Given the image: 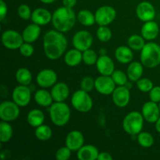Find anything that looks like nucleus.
I'll list each match as a JSON object with an SVG mask.
<instances>
[{"label": "nucleus", "mask_w": 160, "mask_h": 160, "mask_svg": "<svg viewBox=\"0 0 160 160\" xmlns=\"http://www.w3.org/2000/svg\"><path fill=\"white\" fill-rule=\"evenodd\" d=\"M96 35L102 42H108L112 37V33L107 26H99L97 29Z\"/></svg>", "instance_id": "c9c22d12"}, {"label": "nucleus", "mask_w": 160, "mask_h": 160, "mask_svg": "<svg viewBox=\"0 0 160 160\" xmlns=\"http://www.w3.org/2000/svg\"><path fill=\"white\" fill-rule=\"evenodd\" d=\"M50 118L53 124L57 127H64L70 119V109L64 102H55L49 109Z\"/></svg>", "instance_id": "20e7f679"}, {"label": "nucleus", "mask_w": 160, "mask_h": 160, "mask_svg": "<svg viewBox=\"0 0 160 160\" xmlns=\"http://www.w3.org/2000/svg\"><path fill=\"white\" fill-rule=\"evenodd\" d=\"M128 46L134 51H142V48H144L145 43V39L141 35L138 34H133L130 36L128 40Z\"/></svg>", "instance_id": "473e14b6"}, {"label": "nucleus", "mask_w": 160, "mask_h": 160, "mask_svg": "<svg viewBox=\"0 0 160 160\" xmlns=\"http://www.w3.org/2000/svg\"><path fill=\"white\" fill-rule=\"evenodd\" d=\"M24 42L22 34L14 30H6L2 34V43L9 50L19 49Z\"/></svg>", "instance_id": "0eeeda50"}, {"label": "nucleus", "mask_w": 160, "mask_h": 160, "mask_svg": "<svg viewBox=\"0 0 160 160\" xmlns=\"http://www.w3.org/2000/svg\"><path fill=\"white\" fill-rule=\"evenodd\" d=\"M12 101L20 107H25L30 103L31 99V91L27 85L17 86L12 91Z\"/></svg>", "instance_id": "9b49d317"}, {"label": "nucleus", "mask_w": 160, "mask_h": 160, "mask_svg": "<svg viewBox=\"0 0 160 160\" xmlns=\"http://www.w3.org/2000/svg\"><path fill=\"white\" fill-rule=\"evenodd\" d=\"M39 1L44 4H52V3L55 2L56 0H39Z\"/></svg>", "instance_id": "09e8293b"}, {"label": "nucleus", "mask_w": 160, "mask_h": 160, "mask_svg": "<svg viewBox=\"0 0 160 160\" xmlns=\"http://www.w3.org/2000/svg\"><path fill=\"white\" fill-rule=\"evenodd\" d=\"M144 72V66L142 62L134 61L130 62L127 70L128 79L131 81L137 82L140 78H142Z\"/></svg>", "instance_id": "393cba45"}, {"label": "nucleus", "mask_w": 160, "mask_h": 160, "mask_svg": "<svg viewBox=\"0 0 160 160\" xmlns=\"http://www.w3.org/2000/svg\"><path fill=\"white\" fill-rule=\"evenodd\" d=\"M71 104L77 111L85 113L92 110L93 107V100L88 92L80 89L76 91L72 95Z\"/></svg>", "instance_id": "423d86ee"}, {"label": "nucleus", "mask_w": 160, "mask_h": 160, "mask_svg": "<svg viewBox=\"0 0 160 160\" xmlns=\"http://www.w3.org/2000/svg\"><path fill=\"white\" fill-rule=\"evenodd\" d=\"M95 17V21L98 26H108L117 17V11L112 6H103L97 9Z\"/></svg>", "instance_id": "1a4fd4ad"}, {"label": "nucleus", "mask_w": 160, "mask_h": 160, "mask_svg": "<svg viewBox=\"0 0 160 160\" xmlns=\"http://www.w3.org/2000/svg\"><path fill=\"white\" fill-rule=\"evenodd\" d=\"M156 131H157V132L160 134V117L158 119L157 121L156 122Z\"/></svg>", "instance_id": "de8ad7c7"}, {"label": "nucleus", "mask_w": 160, "mask_h": 160, "mask_svg": "<svg viewBox=\"0 0 160 160\" xmlns=\"http://www.w3.org/2000/svg\"><path fill=\"white\" fill-rule=\"evenodd\" d=\"M96 68L101 75L111 76L115 70V64L107 55H101L96 62Z\"/></svg>", "instance_id": "a211bd4d"}, {"label": "nucleus", "mask_w": 160, "mask_h": 160, "mask_svg": "<svg viewBox=\"0 0 160 160\" xmlns=\"http://www.w3.org/2000/svg\"><path fill=\"white\" fill-rule=\"evenodd\" d=\"M52 14L45 8H37L32 11L31 20L39 26H45L52 21Z\"/></svg>", "instance_id": "6ab92c4d"}, {"label": "nucleus", "mask_w": 160, "mask_h": 160, "mask_svg": "<svg viewBox=\"0 0 160 160\" xmlns=\"http://www.w3.org/2000/svg\"><path fill=\"white\" fill-rule=\"evenodd\" d=\"M150 100L154 102L159 103L160 102V86H154L149 92Z\"/></svg>", "instance_id": "37998d69"}, {"label": "nucleus", "mask_w": 160, "mask_h": 160, "mask_svg": "<svg viewBox=\"0 0 160 160\" xmlns=\"http://www.w3.org/2000/svg\"><path fill=\"white\" fill-rule=\"evenodd\" d=\"M17 13L21 19L24 20H28L31 19L32 12L28 5L21 4L17 9Z\"/></svg>", "instance_id": "ea45409f"}, {"label": "nucleus", "mask_w": 160, "mask_h": 160, "mask_svg": "<svg viewBox=\"0 0 160 160\" xmlns=\"http://www.w3.org/2000/svg\"><path fill=\"white\" fill-rule=\"evenodd\" d=\"M13 130L9 122L2 121L0 123V140L2 143L9 142L12 138Z\"/></svg>", "instance_id": "7c9ffc66"}, {"label": "nucleus", "mask_w": 160, "mask_h": 160, "mask_svg": "<svg viewBox=\"0 0 160 160\" xmlns=\"http://www.w3.org/2000/svg\"><path fill=\"white\" fill-rule=\"evenodd\" d=\"M15 78L17 83H19V84H21V85L28 86L29 84H31L33 80V77L31 71L28 69L24 68V67H22V68L18 69L17 70Z\"/></svg>", "instance_id": "c756f323"}, {"label": "nucleus", "mask_w": 160, "mask_h": 160, "mask_svg": "<svg viewBox=\"0 0 160 160\" xmlns=\"http://www.w3.org/2000/svg\"><path fill=\"white\" fill-rule=\"evenodd\" d=\"M72 43L75 48L84 52L91 48L93 44V36L88 31H79L73 36Z\"/></svg>", "instance_id": "9d476101"}, {"label": "nucleus", "mask_w": 160, "mask_h": 160, "mask_svg": "<svg viewBox=\"0 0 160 160\" xmlns=\"http://www.w3.org/2000/svg\"><path fill=\"white\" fill-rule=\"evenodd\" d=\"M98 154L99 152L95 145H84L77 152V157L79 160H96Z\"/></svg>", "instance_id": "4be33fe9"}, {"label": "nucleus", "mask_w": 160, "mask_h": 160, "mask_svg": "<svg viewBox=\"0 0 160 160\" xmlns=\"http://www.w3.org/2000/svg\"><path fill=\"white\" fill-rule=\"evenodd\" d=\"M142 114L145 120L150 123H156L160 117V110L158 103L148 101L143 105Z\"/></svg>", "instance_id": "dca6fc26"}, {"label": "nucleus", "mask_w": 160, "mask_h": 160, "mask_svg": "<svg viewBox=\"0 0 160 160\" xmlns=\"http://www.w3.org/2000/svg\"><path fill=\"white\" fill-rule=\"evenodd\" d=\"M34 98L36 103L42 107H50L54 101L51 92H48L45 88L38 90L34 94Z\"/></svg>", "instance_id": "a878e982"}, {"label": "nucleus", "mask_w": 160, "mask_h": 160, "mask_svg": "<svg viewBox=\"0 0 160 160\" xmlns=\"http://www.w3.org/2000/svg\"><path fill=\"white\" fill-rule=\"evenodd\" d=\"M72 151L67 146L59 148L56 152V159L58 160H67L71 156Z\"/></svg>", "instance_id": "a19ab883"}, {"label": "nucleus", "mask_w": 160, "mask_h": 160, "mask_svg": "<svg viewBox=\"0 0 160 160\" xmlns=\"http://www.w3.org/2000/svg\"><path fill=\"white\" fill-rule=\"evenodd\" d=\"M81 90L87 92H92L95 87V80H94L92 77L86 76L81 80V84H80Z\"/></svg>", "instance_id": "58836bf2"}, {"label": "nucleus", "mask_w": 160, "mask_h": 160, "mask_svg": "<svg viewBox=\"0 0 160 160\" xmlns=\"http://www.w3.org/2000/svg\"><path fill=\"white\" fill-rule=\"evenodd\" d=\"M20 113V106L13 101H4L0 104V118L2 121H14Z\"/></svg>", "instance_id": "6e6552de"}, {"label": "nucleus", "mask_w": 160, "mask_h": 160, "mask_svg": "<svg viewBox=\"0 0 160 160\" xmlns=\"http://www.w3.org/2000/svg\"><path fill=\"white\" fill-rule=\"evenodd\" d=\"M138 142L143 148H150L154 144V138L149 132L143 131L138 134Z\"/></svg>", "instance_id": "72a5a7b5"}, {"label": "nucleus", "mask_w": 160, "mask_h": 160, "mask_svg": "<svg viewBox=\"0 0 160 160\" xmlns=\"http://www.w3.org/2000/svg\"><path fill=\"white\" fill-rule=\"evenodd\" d=\"M153 87L152 81L147 78H142L137 81V88L142 92H149Z\"/></svg>", "instance_id": "4c0bfd02"}, {"label": "nucleus", "mask_w": 160, "mask_h": 160, "mask_svg": "<svg viewBox=\"0 0 160 160\" xmlns=\"http://www.w3.org/2000/svg\"><path fill=\"white\" fill-rule=\"evenodd\" d=\"M67 44V39L63 33L57 30H51L44 35V52L49 59L56 60L65 53Z\"/></svg>", "instance_id": "f257e3e1"}, {"label": "nucleus", "mask_w": 160, "mask_h": 160, "mask_svg": "<svg viewBox=\"0 0 160 160\" xmlns=\"http://www.w3.org/2000/svg\"><path fill=\"white\" fill-rule=\"evenodd\" d=\"M34 135L38 140L42 141V142H46V141L49 140L52 136V131L48 125L42 124L35 128Z\"/></svg>", "instance_id": "2f4dec72"}, {"label": "nucleus", "mask_w": 160, "mask_h": 160, "mask_svg": "<svg viewBox=\"0 0 160 160\" xmlns=\"http://www.w3.org/2000/svg\"><path fill=\"white\" fill-rule=\"evenodd\" d=\"M8 12V7L6 3L3 0L0 1V20H3Z\"/></svg>", "instance_id": "c03bdc74"}, {"label": "nucleus", "mask_w": 160, "mask_h": 160, "mask_svg": "<svg viewBox=\"0 0 160 160\" xmlns=\"http://www.w3.org/2000/svg\"><path fill=\"white\" fill-rule=\"evenodd\" d=\"M115 58L120 63L128 64L132 62L134 53L129 46L120 45L115 50Z\"/></svg>", "instance_id": "b1692460"}, {"label": "nucleus", "mask_w": 160, "mask_h": 160, "mask_svg": "<svg viewBox=\"0 0 160 160\" xmlns=\"http://www.w3.org/2000/svg\"><path fill=\"white\" fill-rule=\"evenodd\" d=\"M62 4L64 6L73 9L77 4V0H62Z\"/></svg>", "instance_id": "49530a36"}, {"label": "nucleus", "mask_w": 160, "mask_h": 160, "mask_svg": "<svg viewBox=\"0 0 160 160\" xmlns=\"http://www.w3.org/2000/svg\"><path fill=\"white\" fill-rule=\"evenodd\" d=\"M19 50H20V54L24 56V57H31L34 54V46L31 45V43H28V42H25L22 44Z\"/></svg>", "instance_id": "79ce46f5"}, {"label": "nucleus", "mask_w": 160, "mask_h": 160, "mask_svg": "<svg viewBox=\"0 0 160 160\" xmlns=\"http://www.w3.org/2000/svg\"><path fill=\"white\" fill-rule=\"evenodd\" d=\"M77 16L72 8L61 6L52 13V23L56 30L62 33L70 31L74 27Z\"/></svg>", "instance_id": "f03ea898"}, {"label": "nucleus", "mask_w": 160, "mask_h": 160, "mask_svg": "<svg viewBox=\"0 0 160 160\" xmlns=\"http://www.w3.org/2000/svg\"><path fill=\"white\" fill-rule=\"evenodd\" d=\"M41 26L36 23H31L24 28L22 32L23 41L25 42L31 43L36 42L41 34Z\"/></svg>", "instance_id": "5701e85b"}, {"label": "nucleus", "mask_w": 160, "mask_h": 160, "mask_svg": "<svg viewBox=\"0 0 160 160\" xmlns=\"http://www.w3.org/2000/svg\"><path fill=\"white\" fill-rule=\"evenodd\" d=\"M112 102L119 108H124L129 104L131 92L126 85L118 86L112 94Z\"/></svg>", "instance_id": "4468645a"}, {"label": "nucleus", "mask_w": 160, "mask_h": 160, "mask_svg": "<svg viewBox=\"0 0 160 160\" xmlns=\"http://www.w3.org/2000/svg\"><path fill=\"white\" fill-rule=\"evenodd\" d=\"M116 84L111 76L101 75L95 79V90L103 95H112L116 88Z\"/></svg>", "instance_id": "ddd939ff"}, {"label": "nucleus", "mask_w": 160, "mask_h": 160, "mask_svg": "<svg viewBox=\"0 0 160 160\" xmlns=\"http://www.w3.org/2000/svg\"><path fill=\"white\" fill-rule=\"evenodd\" d=\"M159 33V24L154 20L145 22L141 30V34L147 41H152L158 37Z\"/></svg>", "instance_id": "412c9836"}, {"label": "nucleus", "mask_w": 160, "mask_h": 160, "mask_svg": "<svg viewBox=\"0 0 160 160\" xmlns=\"http://www.w3.org/2000/svg\"><path fill=\"white\" fill-rule=\"evenodd\" d=\"M57 73L52 69H44L36 77V82L42 88H52L57 83Z\"/></svg>", "instance_id": "f8f14e48"}, {"label": "nucleus", "mask_w": 160, "mask_h": 160, "mask_svg": "<svg viewBox=\"0 0 160 160\" xmlns=\"http://www.w3.org/2000/svg\"><path fill=\"white\" fill-rule=\"evenodd\" d=\"M82 59L83 62H84L86 65L92 66L94 65V64H96V62L97 60H98V57L96 52L94 51L92 48H88V49L82 52Z\"/></svg>", "instance_id": "f704fd0d"}, {"label": "nucleus", "mask_w": 160, "mask_h": 160, "mask_svg": "<svg viewBox=\"0 0 160 160\" xmlns=\"http://www.w3.org/2000/svg\"><path fill=\"white\" fill-rule=\"evenodd\" d=\"M65 144L72 152H78L84 144V135L79 131H70L66 137Z\"/></svg>", "instance_id": "f3484780"}, {"label": "nucleus", "mask_w": 160, "mask_h": 160, "mask_svg": "<svg viewBox=\"0 0 160 160\" xmlns=\"http://www.w3.org/2000/svg\"><path fill=\"white\" fill-rule=\"evenodd\" d=\"M158 105H159V110H160V102H159V104H158Z\"/></svg>", "instance_id": "8fccbe9b"}, {"label": "nucleus", "mask_w": 160, "mask_h": 160, "mask_svg": "<svg viewBox=\"0 0 160 160\" xmlns=\"http://www.w3.org/2000/svg\"><path fill=\"white\" fill-rule=\"evenodd\" d=\"M113 158L111 156L110 153L106 152H99L97 160H112Z\"/></svg>", "instance_id": "a18cd8bd"}, {"label": "nucleus", "mask_w": 160, "mask_h": 160, "mask_svg": "<svg viewBox=\"0 0 160 160\" xmlns=\"http://www.w3.org/2000/svg\"><path fill=\"white\" fill-rule=\"evenodd\" d=\"M111 77H112V80L115 82L116 85L118 86L126 85L128 84V81L129 80L128 74H126L122 70H114Z\"/></svg>", "instance_id": "e433bc0d"}, {"label": "nucleus", "mask_w": 160, "mask_h": 160, "mask_svg": "<svg viewBox=\"0 0 160 160\" xmlns=\"http://www.w3.org/2000/svg\"><path fill=\"white\" fill-rule=\"evenodd\" d=\"M45 119V117L44 112L38 109H34L31 110L27 116V121H28V124L32 128H35L43 124Z\"/></svg>", "instance_id": "cd10ccee"}, {"label": "nucleus", "mask_w": 160, "mask_h": 160, "mask_svg": "<svg viewBox=\"0 0 160 160\" xmlns=\"http://www.w3.org/2000/svg\"><path fill=\"white\" fill-rule=\"evenodd\" d=\"M156 9L151 2L143 1L138 5L136 8V15L138 18L143 22L153 20L156 17Z\"/></svg>", "instance_id": "2eb2a0df"}, {"label": "nucleus", "mask_w": 160, "mask_h": 160, "mask_svg": "<svg viewBox=\"0 0 160 160\" xmlns=\"http://www.w3.org/2000/svg\"><path fill=\"white\" fill-rule=\"evenodd\" d=\"M78 21L85 27H91L96 23L95 14L88 9H81L77 15Z\"/></svg>", "instance_id": "c85d7f7f"}, {"label": "nucleus", "mask_w": 160, "mask_h": 160, "mask_svg": "<svg viewBox=\"0 0 160 160\" xmlns=\"http://www.w3.org/2000/svg\"><path fill=\"white\" fill-rule=\"evenodd\" d=\"M83 61L82 52L77 48L69 50L64 56V62L69 67H77Z\"/></svg>", "instance_id": "bb28decb"}, {"label": "nucleus", "mask_w": 160, "mask_h": 160, "mask_svg": "<svg viewBox=\"0 0 160 160\" xmlns=\"http://www.w3.org/2000/svg\"><path fill=\"white\" fill-rule=\"evenodd\" d=\"M51 94L54 102H64L70 95V88L66 83L58 82L52 87Z\"/></svg>", "instance_id": "aec40b11"}, {"label": "nucleus", "mask_w": 160, "mask_h": 160, "mask_svg": "<svg viewBox=\"0 0 160 160\" xmlns=\"http://www.w3.org/2000/svg\"><path fill=\"white\" fill-rule=\"evenodd\" d=\"M141 62L146 68L153 69L160 64V45L155 42L146 43L141 51Z\"/></svg>", "instance_id": "7ed1b4c3"}, {"label": "nucleus", "mask_w": 160, "mask_h": 160, "mask_svg": "<svg viewBox=\"0 0 160 160\" xmlns=\"http://www.w3.org/2000/svg\"><path fill=\"white\" fill-rule=\"evenodd\" d=\"M144 117L142 112L133 111L129 112L123 120V129L130 135H138L144 127Z\"/></svg>", "instance_id": "39448f33"}]
</instances>
